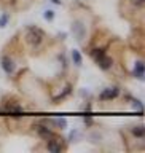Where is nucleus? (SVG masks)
Listing matches in <instances>:
<instances>
[{
    "mask_svg": "<svg viewBox=\"0 0 145 153\" xmlns=\"http://www.w3.org/2000/svg\"><path fill=\"white\" fill-rule=\"evenodd\" d=\"M94 62L97 64L99 69H100V70H104V72L112 70V67H113V57H112V56H109L107 53H105V54H102V56L99 57V59H96Z\"/></svg>",
    "mask_w": 145,
    "mask_h": 153,
    "instance_id": "1a4fd4ad",
    "label": "nucleus"
},
{
    "mask_svg": "<svg viewBox=\"0 0 145 153\" xmlns=\"http://www.w3.org/2000/svg\"><path fill=\"white\" fill-rule=\"evenodd\" d=\"M42 121L46 123L50 128L59 129V131H64V129H67V126H69V121H67V118H64V117H51V118L42 120Z\"/></svg>",
    "mask_w": 145,
    "mask_h": 153,
    "instance_id": "39448f33",
    "label": "nucleus"
},
{
    "mask_svg": "<svg viewBox=\"0 0 145 153\" xmlns=\"http://www.w3.org/2000/svg\"><path fill=\"white\" fill-rule=\"evenodd\" d=\"M78 94L81 96V97H86V99H88V97H89V91H88V89H86V88H81V89L78 91Z\"/></svg>",
    "mask_w": 145,
    "mask_h": 153,
    "instance_id": "5701e85b",
    "label": "nucleus"
},
{
    "mask_svg": "<svg viewBox=\"0 0 145 153\" xmlns=\"http://www.w3.org/2000/svg\"><path fill=\"white\" fill-rule=\"evenodd\" d=\"M132 76L136 80H144L145 78V65H144V61L142 59H139L134 62V65H132Z\"/></svg>",
    "mask_w": 145,
    "mask_h": 153,
    "instance_id": "9b49d317",
    "label": "nucleus"
},
{
    "mask_svg": "<svg viewBox=\"0 0 145 153\" xmlns=\"http://www.w3.org/2000/svg\"><path fill=\"white\" fill-rule=\"evenodd\" d=\"M100 139H102V136H100V132H97V131H93L89 134V140L91 142H99Z\"/></svg>",
    "mask_w": 145,
    "mask_h": 153,
    "instance_id": "aec40b11",
    "label": "nucleus"
},
{
    "mask_svg": "<svg viewBox=\"0 0 145 153\" xmlns=\"http://www.w3.org/2000/svg\"><path fill=\"white\" fill-rule=\"evenodd\" d=\"M120 94H121L120 86H107V88H104L102 91H100L99 100H102V102H110V100L117 99Z\"/></svg>",
    "mask_w": 145,
    "mask_h": 153,
    "instance_id": "7ed1b4c3",
    "label": "nucleus"
},
{
    "mask_svg": "<svg viewBox=\"0 0 145 153\" xmlns=\"http://www.w3.org/2000/svg\"><path fill=\"white\" fill-rule=\"evenodd\" d=\"M24 112V108H22V105L21 104H18V102H5L2 107H0V113H10V115H19V113H22Z\"/></svg>",
    "mask_w": 145,
    "mask_h": 153,
    "instance_id": "0eeeda50",
    "label": "nucleus"
},
{
    "mask_svg": "<svg viewBox=\"0 0 145 153\" xmlns=\"http://www.w3.org/2000/svg\"><path fill=\"white\" fill-rule=\"evenodd\" d=\"M64 148H65L64 139L57 137V134L53 139H50V140H46V150L51 152V153H61Z\"/></svg>",
    "mask_w": 145,
    "mask_h": 153,
    "instance_id": "423d86ee",
    "label": "nucleus"
},
{
    "mask_svg": "<svg viewBox=\"0 0 145 153\" xmlns=\"http://www.w3.org/2000/svg\"><path fill=\"white\" fill-rule=\"evenodd\" d=\"M80 137H81V134H80L78 129H72L70 134H69V137H67V140H69V142H78Z\"/></svg>",
    "mask_w": 145,
    "mask_h": 153,
    "instance_id": "2eb2a0df",
    "label": "nucleus"
},
{
    "mask_svg": "<svg viewBox=\"0 0 145 153\" xmlns=\"http://www.w3.org/2000/svg\"><path fill=\"white\" fill-rule=\"evenodd\" d=\"M57 59H59L61 65L65 69V67H67V59H65V54H64V53H59V54H57Z\"/></svg>",
    "mask_w": 145,
    "mask_h": 153,
    "instance_id": "412c9836",
    "label": "nucleus"
},
{
    "mask_svg": "<svg viewBox=\"0 0 145 153\" xmlns=\"http://www.w3.org/2000/svg\"><path fill=\"white\" fill-rule=\"evenodd\" d=\"M80 110H81L83 113H91V112H93V104H91L89 100H86V102L80 107Z\"/></svg>",
    "mask_w": 145,
    "mask_h": 153,
    "instance_id": "a211bd4d",
    "label": "nucleus"
},
{
    "mask_svg": "<svg viewBox=\"0 0 145 153\" xmlns=\"http://www.w3.org/2000/svg\"><path fill=\"white\" fill-rule=\"evenodd\" d=\"M134 7L136 8H141V7H144V3H145V0H129Z\"/></svg>",
    "mask_w": 145,
    "mask_h": 153,
    "instance_id": "4be33fe9",
    "label": "nucleus"
},
{
    "mask_svg": "<svg viewBox=\"0 0 145 153\" xmlns=\"http://www.w3.org/2000/svg\"><path fill=\"white\" fill-rule=\"evenodd\" d=\"M131 134L136 139H145V128L144 124H134V126H131Z\"/></svg>",
    "mask_w": 145,
    "mask_h": 153,
    "instance_id": "f8f14e48",
    "label": "nucleus"
},
{
    "mask_svg": "<svg viewBox=\"0 0 145 153\" xmlns=\"http://www.w3.org/2000/svg\"><path fill=\"white\" fill-rule=\"evenodd\" d=\"M46 33L42 30L38 26H27L26 27V42L30 45L32 48H38L45 42Z\"/></svg>",
    "mask_w": 145,
    "mask_h": 153,
    "instance_id": "f257e3e1",
    "label": "nucleus"
},
{
    "mask_svg": "<svg viewBox=\"0 0 145 153\" xmlns=\"http://www.w3.org/2000/svg\"><path fill=\"white\" fill-rule=\"evenodd\" d=\"M83 123H85V126H86V128L94 126V120H93V117H91L89 113H85V115H83Z\"/></svg>",
    "mask_w": 145,
    "mask_h": 153,
    "instance_id": "f3484780",
    "label": "nucleus"
},
{
    "mask_svg": "<svg viewBox=\"0 0 145 153\" xmlns=\"http://www.w3.org/2000/svg\"><path fill=\"white\" fill-rule=\"evenodd\" d=\"M59 37H61V40H65L67 33H65V32H61V33H59Z\"/></svg>",
    "mask_w": 145,
    "mask_h": 153,
    "instance_id": "b1692460",
    "label": "nucleus"
},
{
    "mask_svg": "<svg viewBox=\"0 0 145 153\" xmlns=\"http://www.w3.org/2000/svg\"><path fill=\"white\" fill-rule=\"evenodd\" d=\"M43 18H45L46 21H50V22H51L53 19L56 18V13L53 11V10H45V13H43Z\"/></svg>",
    "mask_w": 145,
    "mask_h": 153,
    "instance_id": "6ab92c4d",
    "label": "nucleus"
},
{
    "mask_svg": "<svg viewBox=\"0 0 145 153\" xmlns=\"http://www.w3.org/2000/svg\"><path fill=\"white\" fill-rule=\"evenodd\" d=\"M70 30H72V35L75 37V40L78 43H85V38H86V26L81 19H74L70 24Z\"/></svg>",
    "mask_w": 145,
    "mask_h": 153,
    "instance_id": "f03ea898",
    "label": "nucleus"
},
{
    "mask_svg": "<svg viewBox=\"0 0 145 153\" xmlns=\"http://www.w3.org/2000/svg\"><path fill=\"white\" fill-rule=\"evenodd\" d=\"M131 107L137 112L139 117H144V104L139 99H131Z\"/></svg>",
    "mask_w": 145,
    "mask_h": 153,
    "instance_id": "4468645a",
    "label": "nucleus"
},
{
    "mask_svg": "<svg viewBox=\"0 0 145 153\" xmlns=\"http://www.w3.org/2000/svg\"><path fill=\"white\" fill-rule=\"evenodd\" d=\"M72 93H74V86H72L70 83H67V85L64 86V88L59 89V93H57V94L54 96V97H53V102H54V104H59L61 100H64V99L69 97V96H70Z\"/></svg>",
    "mask_w": 145,
    "mask_h": 153,
    "instance_id": "9d476101",
    "label": "nucleus"
},
{
    "mask_svg": "<svg viewBox=\"0 0 145 153\" xmlns=\"http://www.w3.org/2000/svg\"><path fill=\"white\" fill-rule=\"evenodd\" d=\"M53 5H61V0H50Z\"/></svg>",
    "mask_w": 145,
    "mask_h": 153,
    "instance_id": "393cba45",
    "label": "nucleus"
},
{
    "mask_svg": "<svg viewBox=\"0 0 145 153\" xmlns=\"http://www.w3.org/2000/svg\"><path fill=\"white\" fill-rule=\"evenodd\" d=\"M33 129H35V134L42 139V140H50V139H53V137L56 136V132L53 131V129L48 126L46 123H43V121L42 123H37L35 126H33Z\"/></svg>",
    "mask_w": 145,
    "mask_h": 153,
    "instance_id": "20e7f679",
    "label": "nucleus"
},
{
    "mask_svg": "<svg viewBox=\"0 0 145 153\" xmlns=\"http://www.w3.org/2000/svg\"><path fill=\"white\" fill-rule=\"evenodd\" d=\"M10 22V13H2L0 14V29H5Z\"/></svg>",
    "mask_w": 145,
    "mask_h": 153,
    "instance_id": "dca6fc26",
    "label": "nucleus"
},
{
    "mask_svg": "<svg viewBox=\"0 0 145 153\" xmlns=\"http://www.w3.org/2000/svg\"><path fill=\"white\" fill-rule=\"evenodd\" d=\"M70 59H72V64H74L75 67H80L81 64H83V56H81V53L78 50H72Z\"/></svg>",
    "mask_w": 145,
    "mask_h": 153,
    "instance_id": "ddd939ff",
    "label": "nucleus"
},
{
    "mask_svg": "<svg viewBox=\"0 0 145 153\" xmlns=\"http://www.w3.org/2000/svg\"><path fill=\"white\" fill-rule=\"evenodd\" d=\"M0 67H2V70H3L7 75H13L14 69H16V64H14V61H13L11 56L3 54L2 59H0Z\"/></svg>",
    "mask_w": 145,
    "mask_h": 153,
    "instance_id": "6e6552de",
    "label": "nucleus"
}]
</instances>
